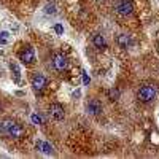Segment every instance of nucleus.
<instances>
[{
  "mask_svg": "<svg viewBox=\"0 0 159 159\" xmlns=\"http://www.w3.org/2000/svg\"><path fill=\"white\" fill-rule=\"evenodd\" d=\"M2 129L10 135V137H14V139H19L22 135V127L19 124H16L14 121H3Z\"/></svg>",
  "mask_w": 159,
  "mask_h": 159,
  "instance_id": "1",
  "label": "nucleus"
},
{
  "mask_svg": "<svg viewBox=\"0 0 159 159\" xmlns=\"http://www.w3.org/2000/svg\"><path fill=\"white\" fill-rule=\"evenodd\" d=\"M115 10L121 16H129V14H132V11H134V5L130 0H118L115 3Z\"/></svg>",
  "mask_w": 159,
  "mask_h": 159,
  "instance_id": "2",
  "label": "nucleus"
},
{
  "mask_svg": "<svg viewBox=\"0 0 159 159\" xmlns=\"http://www.w3.org/2000/svg\"><path fill=\"white\" fill-rule=\"evenodd\" d=\"M156 97V88L154 86H143L139 91V99L142 102H151Z\"/></svg>",
  "mask_w": 159,
  "mask_h": 159,
  "instance_id": "3",
  "label": "nucleus"
},
{
  "mask_svg": "<svg viewBox=\"0 0 159 159\" xmlns=\"http://www.w3.org/2000/svg\"><path fill=\"white\" fill-rule=\"evenodd\" d=\"M19 59H21L22 64H32V62L35 61V51H33V48H26L19 54Z\"/></svg>",
  "mask_w": 159,
  "mask_h": 159,
  "instance_id": "4",
  "label": "nucleus"
},
{
  "mask_svg": "<svg viewBox=\"0 0 159 159\" xmlns=\"http://www.w3.org/2000/svg\"><path fill=\"white\" fill-rule=\"evenodd\" d=\"M49 115L53 116L54 119H58V121H61V119H64V107L59 105V104H53L49 107Z\"/></svg>",
  "mask_w": 159,
  "mask_h": 159,
  "instance_id": "5",
  "label": "nucleus"
},
{
  "mask_svg": "<svg viewBox=\"0 0 159 159\" xmlns=\"http://www.w3.org/2000/svg\"><path fill=\"white\" fill-rule=\"evenodd\" d=\"M32 86L35 91H42L45 86H46V78H45L43 75H40V73H37V75H33L32 78Z\"/></svg>",
  "mask_w": 159,
  "mask_h": 159,
  "instance_id": "6",
  "label": "nucleus"
},
{
  "mask_svg": "<svg viewBox=\"0 0 159 159\" xmlns=\"http://www.w3.org/2000/svg\"><path fill=\"white\" fill-rule=\"evenodd\" d=\"M53 64H54V67L58 70H65L67 69V58H65L64 54H56Z\"/></svg>",
  "mask_w": 159,
  "mask_h": 159,
  "instance_id": "7",
  "label": "nucleus"
},
{
  "mask_svg": "<svg viewBox=\"0 0 159 159\" xmlns=\"http://www.w3.org/2000/svg\"><path fill=\"white\" fill-rule=\"evenodd\" d=\"M88 111L92 113V115H97V113L102 111V105L99 104L97 100H91L89 104H88Z\"/></svg>",
  "mask_w": 159,
  "mask_h": 159,
  "instance_id": "8",
  "label": "nucleus"
},
{
  "mask_svg": "<svg viewBox=\"0 0 159 159\" xmlns=\"http://www.w3.org/2000/svg\"><path fill=\"white\" fill-rule=\"evenodd\" d=\"M37 148L42 150L45 154H51V153H53V146H51L48 142H38V143H37Z\"/></svg>",
  "mask_w": 159,
  "mask_h": 159,
  "instance_id": "9",
  "label": "nucleus"
},
{
  "mask_svg": "<svg viewBox=\"0 0 159 159\" xmlns=\"http://www.w3.org/2000/svg\"><path fill=\"white\" fill-rule=\"evenodd\" d=\"M129 43H130V37L127 35V33H121V35L118 37V45L121 48H127Z\"/></svg>",
  "mask_w": 159,
  "mask_h": 159,
  "instance_id": "10",
  "label": "nucleus"
},
{
  "mask_svg": "<svg viewBox=\"0 0 159 159\" xmlns=\"http://www.w3.org/2000/svg\"><path fill=\"white\" fill-rule=\"evenodd\" d=\"M94 45H95V48H99V49L105 48V40H104V37H102V35H95L94 37Z\"/></svg>",
  "mask_w": 159,
  "mask_h": 159,
  "instance_id": "11",
  "label": "nucleus"
},
{
  "mask_svg": "<svg viewBox=\"0 0 159 159\" xmlns=\"http://www.w3.org/2000/svg\"><path fill=\"white\" fill-rule=\"evenodd\" d=\"M8 40H10V32H7V30L0 32V45H7Z\"/></svg>",
  "mask_w": 159,
  "mask_h": 159,
  "instance_id": "12",
  "label": "nucleus"
},
{
  "mask_svg": "<svg viewBox=\"0 0 159 159\" xmlns=\"http://www.w3.org/2000/svg\"><path fill=\"white\" fill-rule=\"evenodd\" d=\"M13 70H14V80H16V83H19L21 81V72H19V69L16 65H13Z\"/></svg>",
  "mask_w": 159,
  "mask_h": 159,
  "instance_id": "13",
  "label": "nucleus"
},
{
  "mask_svg": "<svg viewBox=\"0 0 159 159\" xmlns=\"http://www.w3.org/2000/svg\"><path fill=\"white\" fill-rule=\"evenodd\" d=\"M45 11H46L48 14H54L56 13V7L54 5H46V7H45Z\"/></svg>",
  "mask_w": 159,
  "mask_h": 159,
  "instance_id": "14",
  "label": "nucleus"
},
{
  "mask_svg": "<svg viewBox=\"0 0 159 159\" xmlns=\"http://www.w3.org/2000/svg\"><path fill=\"white\" fill-rule=\"evenodd\" d=\"M30 119H32L33 124H42V123H43V121H42V116H38V115H32Z\"/></svg>",
  "mask_w": 159,
  "mask_h": 159,
  "instance_id": "15",
  "label": "nucleus"
},
{
  "mask_svg": "<svg viewBox=\"0 0 159 159\" xmlns=\"http://www.w3.org/2000/svg\"><path fill=\"white\" fill-rule=\"evenodd\" d=\"M54 30H56V33H58V35H62V33H64V27H62L61 24H56V26H54Z\"/></svg>",
  "mask_w": 159,
  "mask_h": 159,
  "instance_id": "16",
  "label": "nucleus"
},
{
  "mask_svg": "<svg viewBox=\"0 0 159 159\" xmlns=\"http://www.w3.org/2000/svg\"><path fill=\"white\" fill-rule=\"evenodd\" d=\"M118 95H119L118 91H115V89H111V91H110V97H111V100H116Z\"/></svg>",
  "mask_w": 159,
  "mask_h": 159,
  "instance_id": "17",
  "label": "nucleus"
},
{
  "mask_svg": "<svg viewBox=\"0 0 159 159\" xmlns=\"http://www.w3.org/2000/svg\"><path fill=\"white\" fill-rule=\"evenodd\" d=\"M83 83L84 84H89V76L86 75V73H83Z\"/></svg>",
  "mask_w": 159,
  "mask_h": 159,
  "instance_id": "18",
  "label": "nucleus"
}]
</instances>
